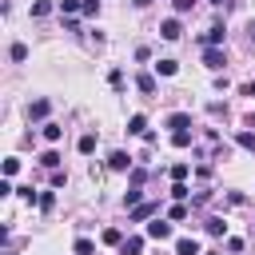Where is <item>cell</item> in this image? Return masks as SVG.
I'll return each instance as SVG.
<instances>
[{"mask_svg": "<svg viewBox=\"0 0 255 255\" xmlns=\"http://www.w3.org/2000/svg\"><path fill=\"white\" fill-rule=\"evenodd\" d=\"M159 36H163V40H179V36H183V24L171 16V20H163V24H159Z\"/></svg>", "mask_w": 255, "mask_h": 255, "instance_id": "1", "label": "cell"}, {"mask_svg": "<svg viewBox=\"0 0 255 255\" xmlns=\"http://www.w3.org/2000/svg\"><path fill=\"white\" fill-rule=\"evenodd\" d=\"M147 235H151V239H171V223H163V219L155 215V219L147 223Z\"/></svg>", "mask_w": 255, "mask_h": 255, "instance_id": "2", "label": "cell"}, {"mask_svg": "<svg viewBox=\"0 0 255 255\" xmlns=\"http://www.w3.org/2000/svg\"><path fill=\"white\" fill-rule=\"evenodd\" d=\"M223 36H227V32H223V24H211V28L203 32V44H207V48H219V44H223Z\"/></svg>", "mask_w": 255, "mask_h": 255, "instance_id": "3", "label": "cell"}, {"mask_svg": "<svg viewBox=\"0 0 255 255\" xmlns=\"http://www.w3.org/2000/svg\"><path fill=\"white\" fill-rule=\"evenodd\" d=\"M108 167H112V171H128V167H131V155H128V151H112V155H108Z\"/></svg>", "mask_w": 255, "mask_h": 255, "instance_id": "4", "label": "cell"}, {"mask_svg": "<svg viewBox=\"0 0 255 255\" xmlns=\"http://www.w3.org/2000/svg\"><path fill=\"white\" fill-rule=\"evenodd\" d=\"M155 211H159L155 203H135V207H131V223H139V219H155Z\"/></svg>", "mask_w": 255, "mask_h": 255, "instance_id": "5", "label": "cell"}, {"mask_svg": "<svg viewBox=\"0 0 255 255\" xmlns=\"http://www.w3.org/2000/svg\"><path fill=\"white\" fill-rule=\"evenodd\" d=\"M203 64H207L211 72H219V68H223V48H207V52H203Z\"/></svg>", "mask_w": 255, "mask_h": 255, "instance_id": "6", "label": "cell"}, {"mask_svg": "<svg viewBox=\"0 0 255 255\" xmlns=\"http://www.w3.org/2000/svg\"><path fill=\"white\" fill-rule=\"evenodd\" d=\"M167 128H171V131H187V128H191V116H187V112H175V116H167Z\"/></svg>", "mask_w": 255, "mask_h": 255, "instance_id": "7", "label": "cell"}, {"mask_svg": "<svg viewBox=\"0 0 255 255\" xmlns=\"http://www.w3.org/2000/svg\"><path fill=\"white\" fill-rule=\"evenodd\" d=\"M120 255H143V239H139V235L124 239V243H120Z\"/></svg>", "mask_w": 255, "mask_h": 255, "instance_id": "8", "label": "cell"}, {"mask_svg": "<svg viewBox=\"0 0 255 255\" xmlns=\"http://www.w3.org/2000/svg\"><path fill=\"white\" fill-rule=\"evenodd\" d=\"M48 108H52L48 100H32V104H28V120H44V116H48Z\"/></svg>", "mask_w": 255, "mask_h": 255, "instance_id": "9", "label": "cell"}, {"mask_svg": "<svg viewBox=\"0 0 255 255\" xmlns=\"http://www.w3.org/2000/svg\"><path fill=\"white\" fill-rule=\"evenodd\" d=\"M135 88H139L143 96H151V92H155V76H147V72H143V76H135Z\"/></svg>", "mask_w": 255, "mask_h": 255, "instance_id": "10", "label": "cell"}, {"mask_svg": "<svg viewBox=\"0 0 255 255\" xmlns=\"http://www.w3.org/2000/svg\"><path fill=\"white\" fill-rule=\"evenodd\" d=\"M175 255H199V243L195 239H179L175 243Z\"/></svg>", "mask_w": 255, "mask_h": 255, "instance_id": "11", "label": "cell"}, {"mask_svg": "<svg viewBox=\"0 0 255 255\" xmlns=\"http://www.w3.org/2000/svg\"><path fill=\"white\" fill-rule=\"evenodd\" d=\"M128 131H131V135H143V131H147V120H143V116H131V120H128Z\"/></svg>", "mask_w": 255, "mask_h": 255, "instance_id": "12", "label": "cell"}, {"mask_svg": "<svg viewBox=\"0 0 255 255\" xmlns=\"http://www.w3.org/2000/svg\"><path fill=\"white\" fill-rule=\"evenodd\" d=\"M235 143H239L243 151H255V131H239V135H235Z\"/></svg>", "mask_w": 255, "mask_h": 255, "instance_id": "13", "label": "cell"}, {"mask_svg": "<svg viewBox=\"0 0 255 255\" xmlns=\"http://www.w3.org/2000/svg\"><path fill=\"white\" fill-rule=\"evenodd\" d=\"M155 72H159V76H175V72H179V64H175V60H159V64H155Z\"/></svg>", "mask_w": 255, "mask_h": 255, "instance_id": "14", "label": "cell"}, {"mask_svg": "<svg viewBox=\"0 0 255 255\" xmlns=\"http://www.w3.org/2000/svg\"><path fill=\"white\" fill-rule=\"evenodd\" d=\"M60 135H64V128H60V124H44V139H48V143H56Z\"/></svg>", "mask_w": 255, "mask_h": 255, "instance_id": "15", "label": "cell"}, {"mask_svg": "<svg viewBox=\"0 0 255 255\" xmlns=\"http://www.w3.org/2000/svg\"><path fill=\"white\" fill-rule=\"evenodd\" d=\"M223 231H227V223H223L219 215H211V219H207V235H223Z\"/></svg>", "mask_w": 255, "mask_h": 255, "instance_id": "16", "label": "cell"}, {"mask_svg": "<svg viewBox=\"0 0 255 255\" xmlns=\"http://www.w3.org/2000/svg\"><path fill=\"white\" fill-rule=\"evenodd\" d=\"M48 12H52V0H36V4H32V16H36V20L48 16Z\"/></svg>", "mask_w": 255, "mask_h": 255, "instance_id": "17", "label": "cell"}, {"mask_svg": "<svg viewBox=\"0 0 255 255\" xmlns=\"http://www.w3.org/2000/svg\"><path fill=\"white\" fill-rule=\"evenodd\" d=\"M80 151H84V155H92V151H96V135H92V131H88V135H80Z\"/></svg>", "mask_w": 255, "mask_h": 255, "instance_id": "18", "label": "cell"}, {"mask_svg": "<svg viewBox=\"0 0 255 255\" xmlns=\"http://www.w3.org/2000/svg\"><path fill=\"white\" fill-rule=\"evenodd\" d=\"M104 243H108V247H120V243H124V235H120L116 227H108V231H104Z\"/></svg>", "mask_w": 255, "mask_h": 255, "instance_id": "19", "label": "cell"}, {"mask_svg": "<svg viewBox=\"0 0 255 255\" xmlns=\"http://www.w3.org/2000/svg\"><path fill=\"white\" fill-rule=\"evenodd\" d=\"M72 251H76V255H92V251H96V243H92V239H76V247H72Z\"/></svg>", "mask_w": 255, "mask_h": 255, "instance_id": "20", "label": "cell"}, {"mask_svg": "<svg viewBox=\"0 0 255 255\" xmlns=\"http://www.w3.org/2000/svg\"><path fill=\"white\" fill-rule=\"evenodd\" d=\"M12 60L24 64V60H28V44H12Z\"/></svg>", "mask_w": 255, "mask_h": 255, "instance_id": "21", "label": "cell"}, {"mask_svg": "<svg viewBox=\"0 0 255 255\" xmlns=\"http://www.w3.org/2000/svg\"><path fill=\"white\" fill-rule=\"evenodd\" d=\"M171 143H175V147H187V143H191V131H171Z\"/></svg>", "mask_w": 255, "mask_h": 255, "instance_id": "22", "label": "cell"}, {"mask_svg": "<svg viewBox=\"0 0 255 255\" xmlns=\"http://www.w3.org/2000/svg\"><path fill=\"white\" fill-rule=\"evenodd\" d=\"M40 163H44V167H52V171H56V167H60V155H56V151H44V155H40Z\"/></svg>", "mask_w": 255, "mask_h": 255, "instance_id": "23", "label": "cell"}, {"mask_svg": "<svg viewBox=\"0 0 255 255\" xmlns=\"http://www.w3.org/2000/svg\"><path fill=\"white\" fill-rule=\"evenodd\" d=\"M60 12H84V0H60Z\"/></svg>", "mask_w": 255, "mask_h": 255, "instance_id": "24", "label": "cell"}, {"mask_svg": "<svg viewBox=\"0 0 255 255\" xmlns=\"http://www.w3.org/2000/svg\"><path fill=\"white\" fill-rule=\"evenodd\" d=\"M187 171H191L187 163H175V167H171V179H175V183H183V175H187Z\"/></svg>", "mask_w": 255, "mask_h": 255, "instance_id": "25", "label": "cell"}, {"mask_svg": "<svg viewBox=\"0 0 255 255\" xmlns=\"http://www.w3.org/2000/svg\"><path fill=\"white\" fill-rule=\"evenodd\" d=\"M52 207H56V195L44 191V195H40V211H52Z\"/></svg>", "mask_w": 255, "mask_h": 255, "instance_id": "26", "label": "cell"}, {"mask_svg": "<svg viewBox=\"0 0 255 255\" xmlns=\"http://www.w3.org/2000/svg\"><path fill=\"white\" fill-rule=\"evenodd\" d=\"M167 219H175V223H179V219H187V207H183V203H175V207L167 211Z\"/></svg>", "mask_w": 255, "mask_h": 255, "instance_id": "27", "label": "cell"}, {"mask_svg": "<svg viewBox=\"0 0 255 255\" xmlns=\"http://www.w3.org/2000/svg\"><path fill=\"white\" fill-rule=\"evenodd\" d=\"M84 16H100V0H84Z\"/></svg>", "mask_w": 255, "mask_h": 255, "instance_id": "28", "label": "cell"}, {"mask_svg": "<svg viewBox=\"0 0 255 255\" xmlns=\"http://www.w3.org/2000/svg\"><path fill=\"white\" fill-rule=\"evenodd\" d=\"M108 80H112V88H120V84H124V72H120V68H112V72H108Z\"/></svg>", "mask_w": 255, "mask_h": 255, "instance_id": "29", "label": "cell"}, {"mask_svg": "<svg viewBox=\"0 0 255 255\" xmlns=\"http://www.w3.org/2000/svg\"><path fill=\"white\" fill-rule=\"evenodd\" d=\"M20 171V159H4V175H16Z\"/></svg>", "mask_w": 255, "mask_h": 255, "instance_id": "30", "label": "cell"}, {"mask_svg": "<svg viewBox=\"0 0 255 255\" xmlns=\"http://www.w3.org/2000/svg\"><path fill=\"white\" fill-rule=\"evenodd\" d=\"M191 4L195 0H175V12H191Z\"/></svg>", "mask_w": 255, "mask_h": 255, "instance_id": "31", "label": "cell"}, {"mask_svg": "<svg viewBox=\"0 0 255 255\" xmlns=\"http://www.w3.org/2000/svg\"><path fill=\"white\" fill-rule=\"evenodd\" d=\"M243 92H247V96H255V84H247V88H243Z\"/></svg>", "mask_w": 255, "mask_h": 255, "instance_id": "32", "label": "cell"}, {"mask_svg": "<svg viewBox=\"0 0 255 255\" xmlns=\"http://www.w3.org/2000/svg\"><path fill=\"white\" fill-rule=\"evenodd\" d=\"M211 4H223V0H211Z\"/></svg>", "mask_w": 255, "mask_h": 255, "instance_id": "33", "label": "cell"}]
</instances>
